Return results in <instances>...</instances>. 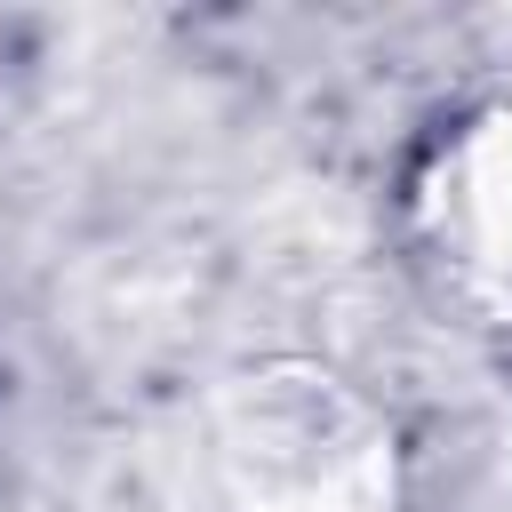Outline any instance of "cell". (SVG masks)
Instances as JSON below:
<instances>
[{"label":"cell","instance_id":"obj_1","mask_svg":"<svg viewBox=\"0 0 512 512\" xmlns=\"http://www.w3.org/2000/svg\"><path fill=\"white\" fill-rule=\"evenodd\" d=\"M152 512H408L400 424L320 360L192 384L152 432Z\"/></svg>","mask_w":512,"mask_h":512},{"label":"cell","instance_id":"obj_2","mask_svg":"<svg viewBox=\"0 0 512 512\" xmlns=\"http://www.w3.org/2000/svg\"><path fill=\"white\" fill-rule=\"evenodd\" d=\"M400 216L424 288L480 328H512V96L464 104L416 152Z\"/></svg>","mask_w":512,"mask_h":512}]
</instances>
